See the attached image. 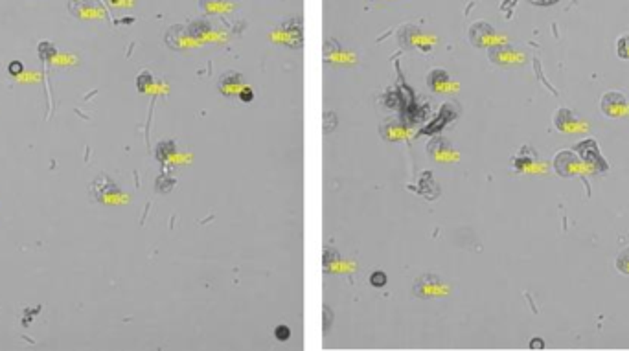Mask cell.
<instances>
[{
    "label": "cell",
    "mask_w": 629,
    "mask_h": 351,
    "mask_svg": "<svg viewBox=\"0 0 629 351\" xmlns=\"http://www.w3.org/2000/svg\"><path fill=\"white\" fill-rule=\"evenodd\" d=\"M273 39L280 44H287L291 48H300L304 41L302 20L298 19V17L289 19L287 22H284L278 29H274Z\"/></svg>",
    "instance_id": "1"
},
{
    "label": "cell",
    "mask_w": 629,
    "mask_h": 351,
    "mask_svg": "<svg viewBox=\"0 0 629 351\" xmlns=\"http://www.w3.org/2000/svg\"><path fill=\"white\" fill-rule=\"evenodd\" d=\"M68 11L82 20L105 19L107 10L101 0H68Z\"/></svg>",
    "instance_id": "2"
},
{
    "label": "cell",
    "mask_w": 629,
    "mask_h": 351,
    "mask_svg": "<svg viewBox=\"0 0 629 351\" xmlns=\"http://www.w3.org/2000/svg\"><path fill=\"white\" fill-rule=\"evenodd\" d=\"M413 293L418 298H436L446 294V285L440 282V278L434 274H423L422 278L416 279L413 287Z\"/></svg>",
    "instance_id": "3"
},
{
    "label": "cell",
    "mask_w": 629,
    "mask_h": 351,
    "mask_svg": "<svg viewBox=\"0 0 629 351\" xmlns=\"http://www.w3.org/2000/svg\"><path fill=\"white\" fill-rule=\"evenodd\" d=\"M432 41H434V39H431L427 34H423L422 29L414 28V26H405V28L401 29V43H403L407 48L431 50Z\"/></svg>",
    "instance_id": "4"
},
{
    "label": "cell",
    "mask_w": 629,
    "mask_h": 351,
    "mask_svg": "<svg viewBox=\"0 0 629 351\" xmlns=\"http://www.w3.org/2000/svg\"><path fill=\"white\" fill-rule=\"evenodd\" d=\"M166 43L175 50H183V48H190V46H195L199 44V41L190 35L188 28H183V26H171L169 32L166 34Z\"/></svg>",
    "instance_id": "5"
},
{
    "label": "cell",
    "mask_w": 629,
    "mask_h": 351,
    "mask_svg": "<svg viewBox=\"0 0 629 351\" xmlns=\"http://www.w3.org/2000/svg\"><path fill=\"white\" fill-rule=\"evenodd\" d=\"M324 58H326L328 63L333 65H344V63H354V55L350 52H346L344 46L337 43L335 39H330L324 44Z\"/></svg>",
    "instance_id": "6"
},
{
    "label": "cell",
    "mask_w": 629,
    "mask_h": 351,
    "mask_svg": "<svg viewBox=\"0 0 629 351\" xmlns=\"http://www.w3.org/2000/svg\"><path fill=\"white\" fill-rule=\"evenodd\" d=\"M495 37V29L488 22H476L469 29V41L475 46H488Z\"/></svg>",
    "instance_id": "7"
},
{
    "label": "cell",
    "mask_w": 629,
    "mask_h": 351,
    "mask_svg": "<svg viewBox=\"0 0 629 351\" xmlns=\"http://www.w3.org/2000/svg\"><path fill=\"white\" fill-rule=\"evenodd\" d=\"M219 91L225 96H240L243 91V77L238 72H226L219 81Z\"/></svg>",
    "instance_id": "8"
},
{
    "label": "cell",
    "mask_w": 629,
    "mask_h": 351,
    "mask_svg": "<svg viewBox=\"0 0 629 351\" xmlns=\"http://www.w3.org/2000/svg\"><path fill=\"white\" fill-rule=\"evenodd\" d=\"M201 8L207 15H221L232 10V2L228 0H201Z\"/></svg>",
    "instance_id": "9"
},
{
    "label": "cell",
    "mask_w": 629,
    "mask_h": 351,
    "mask_svg": "<svg viewBox=\"0 0 629 351\" xmlns=\"http://www.w3.org/2000/svg\"><path fill=\"white\" fill-rule=\"evenodd\" d=\"M447 83H449V74H447L446 70H442V68L432 70L427 77V85L434 92H443V88L447 87Z\"/></svg>",
    "instance_id": "10"
},
{
    "label": "cell",
    "mask_w": 629,
    "mask_h": 351,
    "mask_svg": "<svg viewBox=\"0 0 629 351\" xmlns=\"http://www.w3.org/2000/svg\"><path fill=\"white\" fill-rule=\"evenodd\" d=\"M96 180L100 184H107V186H109V188L112 190V195H115V193H120V192H118V188H116V186H112V183L107 177H98ZM107 195H111V193H107V190H103V193H96V195H94V199H96V201H100V202H107Z\"/></svg>",
    "instance_id": "11"
},
{
    "label": "cell",
    "mask_w": 629,
    "mask_h": 351,
    "mask_svg": "<svg viewBox=\"0 0 629 351\" xmlns=\"http://www.w3.org/2000/svg\"><path fill=\"white\" fill-rule=\"evenodd\" d=\"M39 53L43 59H52V55H56V46L52 43H41L39 44Z\"/></svg>",
    "instance_id": "12"
},
{
    "label": "cell",
    "mask_w": 629,
    "mask_h": 351,
    "mask_svg": "<svg viewBox=\"0 0 629 351\" xmlns=\"http://www.w3.org/2000/svg\"><path fill=\"white\" fill-rule=\"evenodd\" d=\"M370 284L374 285V287H383V285L387 284V274L381 272V270H377V272H374V274L370 276Z\"/></svg>",
    "instance_id": "13"
},
{
    "label": "cell",
    "mask_w": 629,
    "mask_h": 351,
    "mask_svg": "<svg viewBox=\"0 0 629 351\" xmlns=\"http://www.w3.org/2000/svg\"><path fill=\"white\" fill-rule=\"evenodd\" d=\"M136 85H138V88L142 92H145L148 91V87L149 85H151V74L149 72H142L140 74V77H138V81H136Z\"/></svg>",
    "instance_id": "14"
},
{
    "label": "cell",
    "mask_w": 629,
    "mask_h": 351,
    "mask_svg": "<svg viewBox=\"0 0 629 351\" xmlns=\"http://www.w3.org/2000/svg\"><path fill=\"white\" fill-rule=\"evenodd\" d=\"M289 335H291V331L285 326H278L274 329V337L278 338V340H287Z\"/></svg>",
    "instance_id": "15"
},
{
    "label": "cell",
    "mask_w": 629,
    "mask_h": 351,
    "mask_svg": "<svg viewBox=\"0 0 629 351\" xmlns=\"http://www.w3.org/2000/svg\"><path fill=\"white\" fill-rule=\"evenodd\" d=\"M529 2H532L536 6H552L556 2H559V0H529Z\"/></svg>",
    "instance_id": "16"
},
{
    "label": "cell",
    "mask_w": 629,
    "mask_h": 351,
    "mask_svg": "<svg viewBox=\"0 0 629 351\" xmlns=\"http://www.w3.org/2000/svg\"><path fill=\"white\" fill-rule=\"evenodd\" d=\"M10 72L13 74V76H15V74H20V72H22V65H20L19 61H15V63H11L10 65Z\"/></svg>",
    "instance_id": "17"
},
{
    "label": "cell",
    "mask_w": 629,
    "mask_h": 351,
    "mask_svg": "<svg viewBox=\"0 0 629 351\" xmlns=\"http://www.w3.org/2000/svg\"><path fill=\"white\" fill-rule=\"evenodd\" d=\"M240 98L243 101H250V100H252V91H250V88H243V91H241V94H240Z\"/></svg>",
    "instance_id": "18"
}]
</instances>
